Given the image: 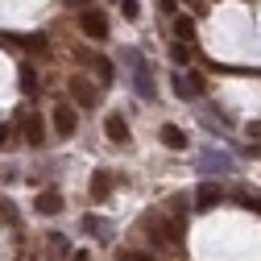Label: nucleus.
<instances>
[{
  "mask_svg": "<svg viewBox=\"0 0 261 261\" xmlns=\"http://www.w3.org/2000/svg\"><path fill=\"white\" fill-rule=\"evenodd\" d=\"M21 124H25L29 145H46V124H42V116H38V112H25V116H21Z\"/></svg>",
  "mask_w": 261,
  "mask_h": 261,
  "instance_id": "obj_7",
  "label": "nucleus"
},
{
  "mask_svg": "<svg viewBox=\"0 0 261 261\" xmlns=\"http://www.w3.org/2000/svg\"><path fill=\"white\" fill-rule=\"evenodd\" d=\"M141 232L158 245V249H170V245H178V220H166V216H158V212H145L141 216Z\"/></svg>",
  "mask_w": 261,
  "mask_h": 261,
  "instance_id": "obj_1",
  "label": "nucleus"
},
{
  "mask_svg": "<svg viewBox=\"0 0 261 261\" xmlns=\"http://www.w3.org/2000/svg\"><path fill=\"white\" fill-rule=\"evenodd\" d=\"M162 141H166L170 149H187V133L178 124H162Z\"/></svg>",
  "mask_w": 261,
  "mask_h": 261,
  "instance_id": "obj_12",
  "label": "nucleus"
},
{
  "mask_svg": "<svg viewBox=\"0 0 261 261\" xmlns=\"http://www.w3.org/2000/svg\"><path fill=\"white\" fill-rule=\"evenodd\" d=\"M108 195H112V174L100 170V174L91 178V199H108Z\"/></svg>",
  "mask_w": 261,
  "mask_h": 261,
  "instance_id": "obj_13",
  "label": "nucleus"
},
{
  "mask_svg": "<svg viewBox=\"0 0 261 261\" xmlns=\"http://www.w3.org/2000/svg\"><path fill=\"white\" fill-rule=\"evenodd\" d=\"M21 91L25 95H38V71L34 67H21Z\"/></svg>",
  "mask_w": 261,
  "mask_h": 261,
  "instance_id": "obj_14",
  "label": "nucleus"
},
{
  "mask_svg": "<svg viewBox=\"0 0 261 261\" xmlns=\"http://www.w3.org/2000/svg\"><path fill=\"white\" fill-rule=\"evenodd\" d=\"M91 62H95V71H100V79H112V71H116V67H112L108 58H100V54H95Z\"/></svg>",
  "mask_w": 261,
  "mask_h": 261,
  "instance_id": "obj_18",
  "label": "nucleus"
},
{
  "mask_svg": "<svg viewBox=\"0 0 261 261\" xmlns=\"http://www.w3.org/2000/svg\"><path fill=\"white\" fill-rule=\"evenodd\" d=\"M120 261H153V253H137V249H120Z\"/></svg>",
  "mask_w": 261,
  "mask_h": 261,
  "instance_id": "obj_17",
  "label": "nucleus"
},
{
  "mask_svg": "<svg viewBox=\"0 0 261 261\" xmlns=\"http://www.w3.org/2000/svg\"><path fill=\"white\" fill-rule=\"evenodd\" d=\"M170 58H174V62H178V67H182V62H187V58H191V54H187V50H182V46H174V50H170Z\"/></svg>",
  "mask_w": 261,
  "mask_h": 261,
  "instance_id": "obj_19",
  "label": "nucleus"
},
{
  "mask_svg": "<svg viewBox=\"0 0 261 261\" xmlns=\"http://www.w3.org/2000/svg\"><path fill=\"white\" fill-rule=\"evenodd\" d=\"M220 199H224V191H220L216 182H203L199 191H195V207H199V212H212Z\"/></svg>",
  "mask_w": 261,
  "mask_h": 261,
  "instance_id": "obj_8",
  "label": "nucleus"
},
{
  "mask_svg": "<svg viewBox=\"0 0 261 261\" xmlns=\"http://www.w3.org/2000/svg\"><path fill=\"white\" fill-rule=\"evenodd\" d=\"M0 145H9V128L5 124H0Z\"/></svg>",
  "mask_w": 261,
  "mask_h": 261,
  "instance_id": "obj_21",
  "label": "nucleus"
},
{
  "mask_svg": "<svg viewBox=\"0 0 261 261\" xmlns=\"http://www.w3.org/2000/svg\"><path fill=\"white\" fill-rule=\"evenodd\" d=\"M120 58L133 67V91L141 95V100H153L158 95V87H153V79H149V62L137 54V50H120Z\"/></svg>",
  "mask_w": 261,
  "mask_h": 261,
  "instance_id": "obj_2",
  "label": "nucleus"
},
{
  "mask_svg": "<svg viewBox=\"0 0 261 261\" xmlns=\"http://www.w3.org/2000/svg\"><path fill=\"white\" fill-rule=\"evenodd\" d=\"M71 95H75L79 104H95V87H91L87 79H79V75L71 79Z\"/></svg>",
  "mask_w": 261,
  "mask_h": 261,
  "instance_id": "obj_11",
  "label": "nucleus"
},
{
  "mask_svg": "<svg viewBox=\"0 0 261 261\" xmlns=\"http://www.w3.org/2000/svg\"><path fill=\"white\" fill-rule=\"evenodd\" d=\"M199 170H203V174H212V170L232 174V158H228V153H220V149H207V153L199 158Z\"/></svg>",
  "mask_w": 261,
  "mask_h": 261,
  "instance_id": "obj_6",
  "label": "nucleus"
},
{
  "mask_svg": "<svg viewBox=\"0 0 261 261\" xmlns=\"http://www.w3.org/2000/svg\"><path fill=\"white\" fill-rule=\"evenodd\" d=\"M120 17L124 21H137L141 17V5H137V0H120Z\"/></svg>",
  "mask_w": 261,
  "mask_h": 261,
  "instance_id": "obj_15",
  "label": "nucleus"
},
{
  "mask_svg": "<svg viewBox=\"0 0 261 261\" xmlns=\"http://www.w3.org/2000/svg\"><path fill=\"white\" fill-rule=\"evenodd\" d=\"M75 128H79L75 104H54V133L58 137H75Z\"/></svg>",
  "mask_w": 261,
  "mask_h": 261,
  "instance_id": "obj_3",
  "label": "nucleus"
},
{
  "mask_svg": "<svg viewBox=\"0 0 261 261\" xmlns=\"http://www.w3.org/2000/svg\"><path fill=\"white\" fill-rule=\"evenodd\" d=\"M34 207H38L42 216H54V212H62V195H58V191H42Z\"/></svg>",
  "mask_w": 261,
  "mask_h": 261,
  "instance_id": "obj_10",
  "label": "nucleus"
},
{
  "mask_svg": "<svg viewBox=\"0 0 261 261\" xmlns=\"http://www.w3.org/2000/svg\"><path fill=\"white\" fill-rule=\"evenodd\" d=\"M174 95H178V100H199V95H203V79L195 71H178L174 75Z\"/></svg>",
  "mask_w": 261,
  "mask_h": 261,
  "instance_id": "obj_4",
  "label": "nucleus"
},
{
  "mask_svg": "<svg viewBox=\"0 0 261 261\" xmlns=\"http://www.w3.org/2000/svg\"><path fill=\"white\" fill-rule=\"evenodd\" d=\"M174 34H178L182 42H191V38H195V25H191L187 17H178V21H174Z\"/></svg>",
  "mask_w": 261,
  "mask_h": 261,
  "instance_id": "obj_16",
  "label": "nucleus"
},
{
  "mask_svg": "<svg viewBox=\"0 0 261 261\" xmlns=\"http://www.w3.org/2000/svg\"><path fill=\"white\" fill-rule=\"evenodd\" d=\"M71 261H87V253H71Z\"/></svg>",
  "mask_w": 261,
  "mask_h": 261,
  "instance_id": "obj_22",
  "label": "nucleus"
},
{
  "mask_svg": "<svg viewBox=\"0 0 261 261\" xmlns=\"http://www.w3.org/2000/svg\"><path fill=\"white\" fill-rule=\"evenodd\" d=\"M158 5H162V13H170V17H174V9H178V0H158Z\"/></svg>",
  "mask_w": 261,
  "mask_h": 261,
  "instance_id": "obj_20",
  "label": "nucleus"
},
{
  "mask_svg": "<svg viewBox=\"0 0 261 261\" xmlns=\"http://www.w3.org/2000/svg\"><path fill=\"white\" fill-rule=\"evenodd\" d=\"M79 25H83V34H87V38H95V42H104V38H108V17H104L100 9H83Z\"/></svg>",
  "mask_w": 261,
  "mask_h": 261,
  "instance_id": "obj_5",
  "label": "nucleus"
},
{
  "mask_svg": "<svg viewBox=\"0 0 261 261\" xmlns=\"http://www.w3.org/2000/svg\"><path fill=\"white\" fill-rule=\"evenodd\" d=\"M104 133H108V141L124 145V141H128V124H124V116H108V120H104Z\"/></svg>",
  "mask_w": 261,
  "mask_h": 261,
  "instance_id": "obj_9",
  "label": "nucleus"
}]
</instances>
